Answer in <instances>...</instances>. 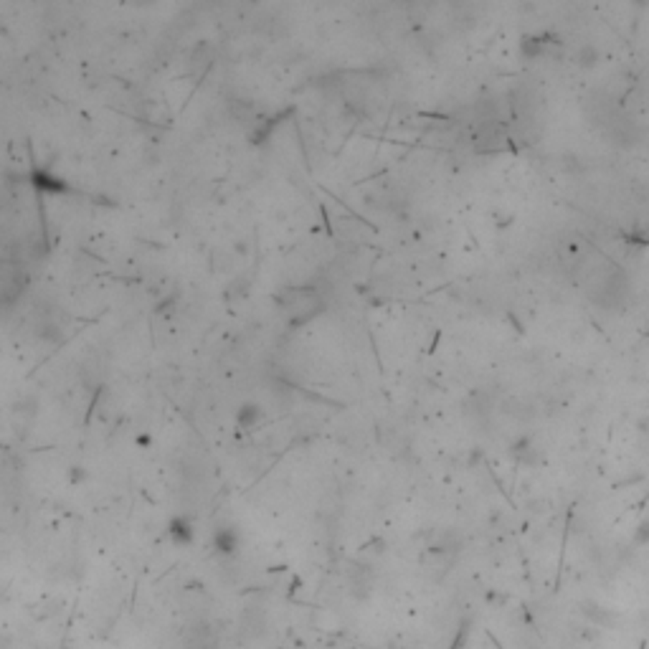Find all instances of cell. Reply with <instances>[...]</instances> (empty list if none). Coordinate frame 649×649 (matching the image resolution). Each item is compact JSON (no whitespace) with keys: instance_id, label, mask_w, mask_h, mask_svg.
I'll return each instance as SVG.
<instances>
[{"instance_id":"cell-2","label":"cell","mask_w":649,"mask_h":649,"mask_svg":"<svg viewBox=\"0 0 649 649\" xmlns=\"http://www.w3.org/2000/svg\"><path fill=\"white\" fill-rule=\"evenodd\" d=\"M25 285H28V277L18 261H13L11 256H0V310L18 302V297L25 292Z\"/></svg>"},{"instance_id":"cell-10","label":"cell","mask_w":649,"mask_h":649,"mask_svg":"<svg viewBox=\"0 0 649 649\" xmlns=\"http://www.w3.org/2000/svg\"><path fill=\"white\" fill-rule=\"evenodd\" d=\"M150 442H152L150 434H140V437H137V444H140V447H147Z\"/></svg>"},{"instance_id":"cell-6","label":"cell","mask_w":649,"mask_h":649,"mask_svg":"<svg viewBox=\"0 0 649 649\" xmlns=\"http://www.w3.org/2000/svg\"><path fill=\"white\" fill-rule=\"evenodd\" d=\"M234 421H236L239 429L251 431L264 421V408L256 401H243V403L236 406V411H234Z\"/></svg>"},{"instance_id":"cell-7","label":"cell","mask_w":649,"mask_h":649,"mask_svg":"<svg viewBox=\"0 0 649 649\" xmlns=\"http://www.w3.org/2000/svg\"><path fill=\"white\" fill-rule=\"evenodd\" d=\"M576 61L583 69L596 67V64H599V49H596L594 43H586V46H581V51L576 54Z\"/></svg>"},{"instance_id":"cell-4","label":"cell","mask_w":649,"mask_h":649,"mask_svg":"<svg viewBox=\"0 0 649 649\" xmlns=\"http://www.w3.org/2000/svg\"><path fill=\"white\" fill-rule=\"evenodd\" d=\"M211 546H213V553L221 556V558H234L239 553V548H241V533H239L236 525L224 522L219 528H213Z\"/></svg>"},{"instance_id":"cell-9","label":"cell","mask_w":649,"mask_h":649,"mask_svg":"<svg viewBox=\"0 0 649 649\" xmlns=\"http://www.w3.org/2000/svg\"><path fill=\"white\" fill-rule=\"evenodd\" d=\"M81 480H86L84 467H79V464H76V467L69 469V482H71V485H79Z\"/></svg>"},{"instance_id":"cell-1","label":"cell","mask_w":649,"mask_h":649,"mask_svg":"<svg viewBox=\"0 0 649 649\" xmlns=\"http://www.w3.org/2000/svg\"><path fill=\"white\" fill-rule=\"evenodd\" d=\"M282 310L287 312L289 328H304L322 312V297L315 287H292L282 294Z\"/></svg>"},{"instance_id":"cell-8","label":"cell","mask_w":649,"mask_h":649,"mask_svg":"<svg viewBox=\"0 0 649 649\" xmlns=\"http://www.w3.org/2000/svg\"><path fill=\"white\" fill-rule=\"evenodd\" d=\"M631 540H634V546H637V548H647L649 546V517H644L637 528H634V535H631Z\"/></svg>"},{"instance_id":"cell-3","label":"cell","mask_w":649,"mask_h":649,"mask_svg":"<svg viewBox=\"0 0 649 649\" xmlns=\"http://www.w3.org/2000/svg\"><path fill=\"white\" fill-rule=\"evenodd\" d=\"M28 183H30V188H36L38 193H46V195L71 193V183H69L67 178L56 176L51 168H33L28 173Z\"/></svg>"},{"instance_id":"cell-5","label":"cell","mask_w":649,"mask_h":649,"mask_svg":"<svg viewBox=\"0 0 649 649\" xmlns=\"http://www.w3.org/2000/svg\"><path fill=\"white\" fill-rule=\"evenodd\" d=\"M168 538L176 543V546H190L195 540V525L188 515H176L170 517L168 522Z\"/></svg>"}]
</instances>
